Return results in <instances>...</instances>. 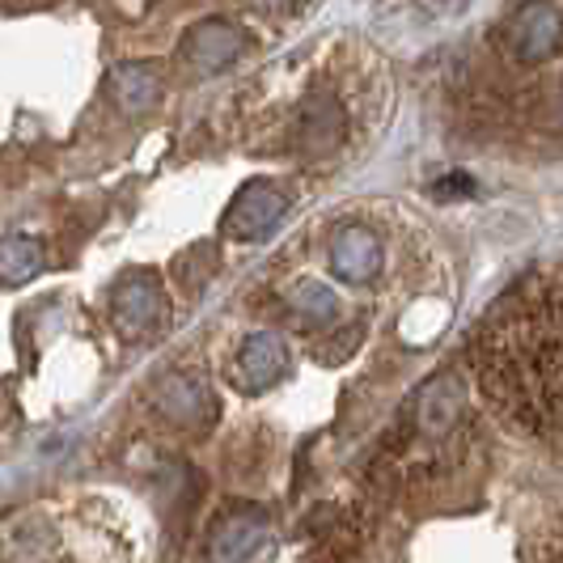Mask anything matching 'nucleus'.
I'll list each match as a JSON object with an SVG mask.
<instances>
[{"label": "nucleus", "instance_id": "1", "mask_svg": "<svg viewBox=\"0 0 563 563\" xmlns=\"http://www.w3.org/2000/svg\"><path fill=\"white\" fill-rule=\"evenodd\" d=\"M111 318L119 327V335L128 339H153L166 331L169 322V301L166 288L153 272H128L114 284L111 297Z\"/></svg>", "mask_w": 563, "mask_h": 563}, {"label": "nucleus", "instance_id": "2", "mask_svg": "<svg viewBox=\"0 0 563 563\" xmlns=\"http://www.w3.org/2000/svg\"><path fill=\"white\" fill-rule=\"evenodd\" d=\"M500 47L521 64H542V59L560 56V9L551 0H534V4H521L512 18H508L505 34H500Z\"/></svg>", "mask_w": 563, "mask_h": 563}, {"label": "nucleus", "instance_id": "3", "mask_svg": "<svg viewBox=\"0 0 563 563\" xmlns=\"http://www.w3.org/2000/svg\"><path fill=\"white\" fill-rule=\"evenodd\" d=\"M284 212H288V196L280 191V183H272V178H254L246 183L233 203L225 208V229L229 238H238V242H254V238H263L267 229L280 221Z\"/></svg>", "mask_w": 563, "mask_h": 563}, {"label": "nucleus", "instance_id": "4", "mask_svg": "<svg viewBox=\"0 0 563 563\" xmlns=\"http://www.w3.org/2000/svg\"><path fill=\"white\" fill-rule=\"evenodd\" d=\"M267 542V512L258 505H233L217 517L208 534V555L212 560H254Z\"/></svg>", "mask_w": 563, "mask_h": 563}, {"label": "nucleus", "instance_id": "5", "mask_svg": "<svg viewBox=\"0 0 563 563\" xmlns=\"http://www.w3.org/2000/svg\"><path fill=\"white\" fill-rule=\"evenodd\" d=\"M284 373H288V347H284V339L272 335V331H254V335L238 347V356H233V382H238L246 395L272 390L276 382H284Z\"/></svg>", "mask_w": 563, "mask_h": 563}, {"label": "nucleus", "instance_id": "6", "mask_svg": "<svg viewBox=\"0 0 563 563\" xmlns=\"http://www.w3.org/2000/svg\"><path fill=\"white\" fill-rule=\"evenodd\" d=\"M327 258L343 284H365L382 272L386 254H382V238L368 225H339L331 246H327Z\"/></svg>", "mask_w": 563, "mask_h": 563}, {"label": "nucleus", "instance_id": "7", "mask_svg": "<svg viewBox=\"0 0 563 563\" xmlns=\"http://www.w3.org/2000/svg\"><path fill=\"white\" fill-rule=\"evenodd\" d=\"M157 407L169 423H183V428H208L217 420V398L196 373H169L157 390Z\"/></svg>", "mask_w": 563, "mask_h": 563}, {"label": "nucleus", "instance_id": "8", "mask_svg": "<svg viewBox=\"0 0 563 563\" xmlns=\"http://www.w3.org/2000/svg\"><path fill=\"white\" fill-rule=\"evenodd\" d=\"M238 52H242V30L229 22H203L183 43V56L196 73H221L238 59Z\"/></svg>", "mask_w": 563, "mask_h": 563}, {"label": "nucleus", "instance_id": "9", "mask_svg": "<svg viewBox=\"0 0 563 563\" xmlns=\"http://www.w3.org/2000/svg\"><path fill=\"white\" fill-rule=\"evenodd\" d=\"M416 416L428 437H445L457 416H462V386L457 377H437L432 386H423V395L416 398Z\"/></svg>", "mask_w": 563, "mask_h": 563}, {"label": "nucleus", "instance_id": "10", "mask_svg": "<svg viewBox=\"0 0 563 563\" xmlns=\"http://www.w3.org/2000/svg\"><path fill=\"white\" fill-rule=\"evenodd\" d=\"M114 102L128 114H144L157 98H162V73L153 64H123L114 73Z\"/></svg>", "mask_w": 563, "mask_h": 563}, {"label": "nucleus", "instance_id": "11", "mask_svg": "<svg viewBox=\"0 0 563 563\" xmlns=\"http://www.w3.org/2000/svg\"><path fill=\"white\" fill-rule=\"evenodd\" d=\"M47 263V251L38 238H26V233H9L0 238V284H26L43 272Z\"/></svg>", "mask_w": 563, "mask_h": 563}, {"label": "nucleus", "instance_id": "12", "mask_svg": "<svg viewBox=\"0 0 563 563\" xmlns=\"http://www.w3.org/2000/svg\"><path fill=\"white\" fill-rule=\"evenodd\" d=\"M292 313L306 327H331V318H335V292L322 280H301L292 288Z\"/></svg>", "mask_w": 563, "mask_h": 563}, {"label": "nucleus", "instance_id": "13", "mask_svg": "<svg viewBox=\"0 0 563 563\" xmlns=\"http://www.w3.org/2000/svg\"><path fill=\"white\" fill-rule=\"evenodd\" d=\"M361 335H365V327H361V322L343 327V335H339L335 343L327 339V343L318 347V361H322V365H339V361H347V356L356 352V343H361Z\"/></svg>", "mask_w": 563, "mask_h": 563}, {"label": "nucleus", "instance_id": "14", "mask_svg": "<svg viewBox=\"0 0 563 563\" xmlns=\"http://www.w3.org/2000/svg\"><path fill=\"white\" fill-rule=\"evenodd\" d=\"M466 191H475V183H471L466 174H450V178L432 183V196H441V199H457V196H466Z\"/></svg>", "mask_w": 563, "mask_h": 563}]
</instances>
